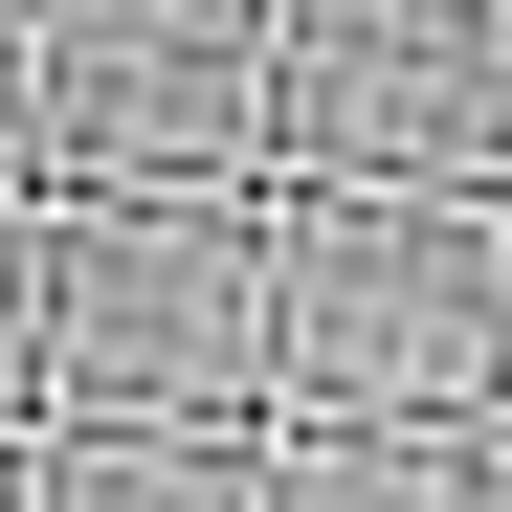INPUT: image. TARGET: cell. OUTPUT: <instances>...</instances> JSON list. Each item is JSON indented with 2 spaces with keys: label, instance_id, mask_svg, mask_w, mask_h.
I'll return each mask as SVG.
<instances>
[]
</instances>
